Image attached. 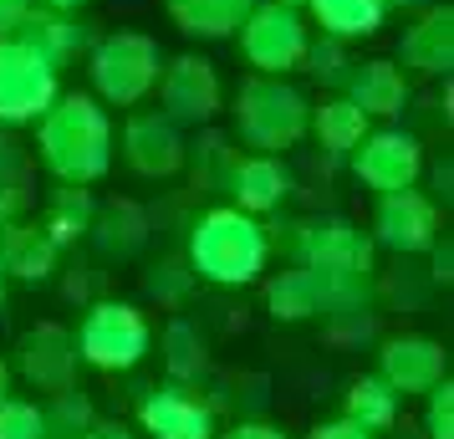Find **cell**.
<instances>
[{
	"label": "cell",
	"instance_id": "d6986e66",
	"mask_svg": "<svg viewBox=\"0 0 454 439\" xmlns=\"http://www.w3.org/2000/svg\"><path fill=\"white\" fill-rule=\"evenodd\" d=\"M225 194L246 215H270V209L286 205L291 174L276 153H250V159H235V169H230V179H225Z\"/></svg>",
	"mask_w": 454,
	"mask_h": 439
},
{
	"label": "cell",
	"instance_id": "60d3db41",
	"mask_svg": "<svg viewBox=\"0 0 454 439\" xmlns=\"http://www.w3.org/2000/svg\"><path fill=\"white\" fill-rule=\"evenodd\" d=\"M429 0H383V11H424Z\"/></svg>",
	"mask_w": 454,
	"mask_h": 439
},
{
	"label": "cell",
	"instance_id": "7bdbcfd3",
	"mask_svg": "<svg viewBox=\"0 0 454 439\" xmlns=\"http://www.w3.org/2000/svg\"><path fill=\"white\" fill-rule=\"evenodd\" d=\"M46 5H51V11H82L87 0H46Z\"/></svg>",
	"mask_w": 454,
	"mask_h": 439
},
{
	"label": "cell",
	"instance_id": "52a82bcc",
	"mask_svg": "<svg viewBox=\"0 0 454 439\" xmlns=\"http://www.w3.org/2000/svg\"><path fill=\"white\" fill-rule=\"evenodd\" d=\"M153 348L148 317L133 302H92L77 327V357L103 368V373H128L138 368Z\"/></svg>",
	"mask_w": 454,
	"mask_h": 439
},
{
	"label": "cell",
	"instance_id": "8fae6325",
	"mask_svg": "<svg viewBox=\"0 0 454 439\" xmlns=\"http://www.w3.org/2000/svg\"><path fill=\"white\" fill-rule=\"evenodd\" d=\"M439 240V205L419 189H388L378 194L372 209V246H383L393 255H419Z\"/></svg>",
	"mask_w": 454,
	"mask_h": 439
},
{
	"label": "cell",
	"instance_id": "ffe728a7",
	"mask_svg": "<svg viewBox=\"0 0 454 439\" xmlns=\"http://www.w3.org/2000/svg\"><path fill=\"white\" fill-rule=\"evenodd\" d=\"M342 87H348L342 98H352L368 118H398L409 107V72L398 62H383V57H372L363 67H348Z\"/></svg>",
	"mask_w": 454,
	"mask_h": 439
},
{
	"label": "cell",
	"instance_id": "d6a6232c",
	"mask_svg": "<svg viewBox=\"0 0 454 439\" xmlns=\"http://www.w3.org/2000/svg\"><path fill=\"white\" fill-rule=\"evenodd\" d=\"M0 439H46L42 404H26V398H0Z\"/></svg>",
	"mask_w": 454,
	"mask_h": 439
},
{
	"label": "cell",
	"instance_id": "9c48e42d",
	"mask_svg": "<svg viewBox=\"0 0 454 439\" xmlns=\"http://www.w3.org/2000/svg\"><path fill=\"white\" fill-rule=\"evenodd\" d=\"M159 113H168L179 128H205L220 118V107H225V82H220V72L209 57H164V72H159Z\"/></svg>",
	"mask_w": 454,
	"mask_h": 439
},
{
	"label": "cell",
	"instance_id": "d590c367",
	"mask_svg": "<svg viewBox=\"0 0 454 439\" xmlns=\"http://www.w3.org/2000/svg\"><path fill=\"white\" fill-rule=\"evenodd\" d=\"M307 439H372L368 429H357L352 419H332V424H317Z\"/></svg>",
	"mask_w": 454,
	"mask_h": 439
},
{
	"label": "cell",
	"instance_id": "4fadbf2b",
	"mask_svg": "<svg viewBox=\"0 0 454 439\" xmlns=\"http://www.w3.org/2000/svg\"><path fill=\"white\" fill-rule=\"evenodd\" d=\"M138 424L153 439H215V404L189 383H153L138 404Z\"/></svg>",
	"mask_w": 454,
	"mask_h": 439
},
{
	"label": "cell",
	"instance_id": "7a4b0ae2",
	"mask_svg": "<svg viewBox=\"0 0 454 439\" xmlns=\"http://www.w3.org/2000/svg\"><path fill=\"white\" fill-rule=\"evenodd\" d=\"M296 266L322 281L327 312H352L372 302V235H363L352 220L296 225Z\"/></svg>",
	"mask_w": 454,
	"mask_h": 439
},
{
	"label": "cell",
	"instance_id": "f6af8a7d",
	"mask_svg": "<svg viewBox=\"0 0 454 439\" xmlns=\"http://www.w3.org/2000/svg\"><path fill=\"white\" fill-rule=\"evenodd\" d=\"M276 5H296V11H301V5H307V0H276Z\"/></svg>",
	"mask_w": 454,
	"mask_h": 439
},
{
	"label": "cell",
	"instance_id": "74e56055",
	"mask_svg": "<svg viewBox=\"0 0 454 439\" xmlns=\"http://www.w3.org/2000/svg\"><path fill=\"white\" fill-rule=\"evenodd\" d=\"M36 0H0V36H11L16 26H21V16L31 11Z\"/></svg>",
	"mask_w": 454,
	"mask_h": 439
},
{
	"label": "cell",
	"instance_id": "30bf717a",
	"mask_svg": "<svg viewBox=\"0 0 454 439\" xmlns=\"http://www.w3.org/2000/svg\"><path fill=\"white\" fill-rule=\"evenodd\" d=\"M357 184L372 194H388V189H409L424 174V144L403 133V128H368L363 144L348 153Z\"/></svg>",
	"mask_w": 454,
	"mask_h": 439
},
{
	"label": "cell",
	"instance_id": "f546056e",
	"mask_svg": "<svg viewBox=\"0 0 454 439\" xmlns=\"http://www.w3.org/2000/svg\"><path fill=\"white\" fill-rule=\"evenodd\" d=\"M98 419L92 409V398L77 388V383H67V388H51V398L42 404V424H46V439H77Z\"/></svg>",
	"mask_w": 454,
	"mask_h": 439
},
{
	"label": "cell",
	"instance_id": "5bb4252c",
	"mask_svg": "<svg viewBox=\"0 0 454 439\" xmlns=\"http://www.w3.org/2000/svg\"><path fill=\"white\" fill-rule=\"evenodd\" d=\"M77 337L57 327V322H36L31 333H21L16 342V368L11 373H21L31 388H67V383H77Z\"/></svg>",
	"mask_w": 454,
	"mask_h": 439
},
{
	"label": "cell",
	"instance_id": "484cf974",
	"mask_svg": "<svg viewBox=\"0 0 454 439\" xmlns=\"http://www.w3.org/2000/svg\"><path fill=\"white\" fill-rule=\"evenodd\" d=\"M398 398L403 394H393L378 373H363V378H352L348 398H342V419H352L357 429H368V435L378 439L398 424Z\"/></svg>",
	"mask_w": 454,
	"mask_h": 439
},
{
	"label": "cell",
	"instance_id": "5b68a950",
	"mask_svg": "<svg viewBox=\"0 0 454 439\" xmlns=\"http://www.w3.org/2000/svg\"><path fill=\"white\" fill-rule=\"evenodd\" d=\"M159 72H164V51L148 31H113L98 36L87 51V77L98 87V103L113 107H138L159 87Z\"/></svg>",
	"mask_w": 454,
	"mask_h": 439
},
{
	"label": "cell",
	"instance_id": "44dd1931",
	"mask_svg": "<svg viewBox=\"0 0 454 439\" xmlns=\"http://www.w3.org/2000/svg\"><path fill=\"white\" fill-rule=\"evenodd\" d=\"M255 0H164L168 21L179 26L194 42H225L240 31V21L250 16Z\"/></svg>",
	"mask_w": 454,
	"mask_h": 439
},
{
	"label": "cell",
	"instance_id": "1f68e13d",
	"mask_svg": "<svg viewBox=\"0 0 454 439\" xmlns=\"http://www.w3.org/2000/svg\"><path fill=\"white\" fill-rule=\"evenodd\" d=\"M194 281H200V276L189 271L184 255H168V261H159V266H153V271L144 276L148 296H159L164 307H179V302H184V296L194 292Z\"/></svg>",
	"mask_w": 454,
	"mask_h": 439
},
{
	"label": "cell",
	"instance_id": "7402d4cb",
	"mask_svg": "<svg viewBox=\"0 0 454 439\" xmlns=\"http://www.w3.org/2000/svg\"><path fill=\"white\" fill-rule=\"evenodd\" d=\"M266 312L276 317V322H311V317H327L322 281H317L307 266L276 271V276L266 281Z\"/></svg>",
	"mask_w": 454,
	"mask_h": 439
},
{
	"label": "cell",
	"instance_id": "83f0119b",
	"mask_svg": "<svg viewBox=\"0 0 454 439\" xmlns=\"http://www.w3.org/2000/svg\"><path fill=\"white\" fill-rule=\"evenodd\" d=\"M164 368H168V383H200V373H205V333L189 322V317H174L164 327Z\"/></svg>",
	"mask_w": 454,
	"mask_h": 439
},
{
	"label": "cell",
	"instance_id": "8d00e7d4",
	"mask_svg": "<svg viewBox=\"0 0 454 439\" xmlns=\"http://www.w3.org/2000/svg\"><path fill=\"white\" fill-rule=\"evenodd\" d=\"M77 439H138V435H133L128 424H118V419H92Z\"/></svg>",
	"mask_w": 454,
	"mask_h": 439
},
{
	"label": "cell",
	"instance_id": "4316f807",
	"mask_svg": "<svg viewBox=\"0 0 454 439\" xmlns=\"http://www.w3.org/2000/svg\"><path fill=\"white\" fill-rule=\"evenodd\" d=\"M87 240H98L107 255H133L138 246L148 240V215L133 200H113L107 209H98L92 215V231H87Z\"/></svg>",
	"mask_w": 454,
	"mask_h": 439
},
{
	"label": "cell",
	"instance_id": "e0dca14e",
	"mask_svg": "<svg viewBox=\"0 0 454 439\" xmlns=\"http://www.w3.org/2000/svg\"><path fill=\"white\" fill-rule=\"evenodd\" d=\"M398 67L419 77H450L454 67V5L429 0L424 11H413V26L398 42Z\"/></svg>",
	"mask_w": 454,
	"mask_h": 439
},
{
	"label": "cell",
	"instance_id": "2e32d148",
	"mask_svg": "<svg viewBox=\"0 0 454 439\" xmlns=\"http://www.w3.org/2000/svg\"><path fill=\"white\" fill-rule=\"evenodd\" d=\"M444 342L434 337H419V333H403V337H388L378 348V378L388 383L393 394H429L434 383L444 378Z\"/></svg>",
	"mask_w": 454,
	"mask_h": 439
},
{
	"label": "cell",
	"instance_id": "ab89813d",
	"mask_svg": "<svg viewBox=\"0 0 454 439\" xmlns=\"http://www.w3.org/2000/svg\"><path fill=\"white\" fill-rule=\"evenodd\" d=\"M429 251H434V276H439V281H450V261H454V251H450V240H444V246H439V240H434V246H429Z\"/></svg>",
	"mask_w": 454,
	"mask_h": 439
},
{
	"label": "cell",
	"instance_id": "9a60e30c",
	"mask_svg": "<svg viewBox=\"0 0 454 439\" xmlns=\"http://www.w3.org/2000/svg\"><path fill=\"white\" fill-rule=\"evenodd\" d=\"M11 36H16L21 46H31V51H36L46 67H57V72H62L67 62L87 57L92 42H98V36H92V26H87L77 11H51V5H42V11L31 5Z\"/></svg>",
	"mask_w": 454,
	"mask_h": 439
},
{
	"label": "cell",
	"instance_id": "b9f144b4",
	"mask_svg": "<svg viewBox=\"0 0 454 439\" xmlns=\"http://www.w3.org/2000/svg\"><path fill=\"white\" fill-rule=\"evenodd\" d=\"M11 383H16V373H11V363L0 357V398H11Z\"/></svg>",
	"mask_w": 454,
	"mask_h": 439
},
{
	"label": "cell",
	"instance_id": "277c9868",
	"mask_svg": "<svg viewBox=\"0 0 454 439\" xmlns=\"http://www.w3.org/2000/svg\"><path fill=\"white\" fill-rule=\"evenodd\" d=\"M230 118H235V138L255 153H286L307 138L311 103L301 87H291L286 77H261L250 72L246 82L230 98Z\"/></svg>",
	"mask_w": 454,
	"mask_h": 439
},
{
	"label": "cell",
	"instance_id": "cb8c5ba5",
	"mask_svg": "<svg viewBox=\"0 0 454 439\" xmlns=\"http://www.w3.org/2000/svg\"><path fill=\"white\" fill-rule=\"evenodd\" d=\"M368 113L352 103V98H327L322 107H311L307 118V133L317 138V144L327 148V153H337V159H348L352 148L363 144V133H368Z\"/></svg>",
	"mask_w": 454,
	"mask_h": 439
},
{
	"label": "cell",
	"instance_id": "603a6c76",
	"mask_svg": "<svg viewBox=\"0 0 454 439\" xmlns=\"http://www.w3.org/2000/svg\"><path fill=\"white\" fill-rule=\"evenodd\" d=\"M301 11H311L322 36H337V42H368L388 21L383 0H307Z\"/></svg>",
	"mask_w": 454,
	"mask_h": 439
},
{
	"label": "cell",
	"instance_id": "6da1fadb",
	"mask_svg": "<svg viewBox=\"0 0 454 439\" xmlns=\"http://www.w3.org/2000/svg\"><path fill=\"white\" fill-rule=\"evenodd\" d=\"M113 118L92 92H57V103L36 118V159L57 184H98L113 169Z\"/></svg>",
	"mask_w": 454,
	"mask_h": 439
},
{
	"label": "cell",
	"instance_id": "8992f818",
	"mask_svg": "<svg viewBox=\"0 0 454 439\" xmlns=\"http://www.w3.org/2000/svg\"><path fill=\"white\" fill-rule=\"evenodd\" d=\"M235 36H240V57H246L250 72H261V77H286V72H301L311 26L296 5L255 0Z\"/></svg>",
	"mask_w": 454,
	"mask_h": 439
},
{
	"label": "cell",
	"instance_id": "ac0fdd59",
	"mask_svg": "<svg viewBox=\"0 0 454 439\" xmlns=\"http://www.w3.org/2000/svg\"><path fill=\"white\" fill-rule=\"evenodd\" d=\"M57 255L62 246L51 240V235L36 225V220H11V225H0V266L11 281H31V286H42L57 276Z\"/></svg>",
	"mask_w": 454,
	"mask_h": 439
},
{
	"label": "cell",
	"instance_id": "e575fe53",
	"mask_svg": "<svg viewBox=\"0 0 454 439\" xmlns=\"http://www.w3.org/2000/svg\"><path fill=\"white\" fill-rule=\"evenodd\" d=\"M26 179H31V159H26L21 138H11V133L0 128V194L26 189Z\"/></svg>",
	"mask_w": 454,
	"mask_h": 439
},
{
	"label": "cell",
	"instance_id": "d4e9b609",
	"mask_svg": "<svg viewBox=\"0 0 454 439\" xmlns=\"http://www.w3.org/2000/svg\"><path fill=\"white\" fill-rule=\"evenodd\" d=\"M92 215H98V200H92V189L87 184H62L51 189V200L42 205V225L57 246H77V240H87V231H92Z\"/></svg>",
	"mask_w": 454,
	"mask_h": 439
},
{
	"label": "cell",
	"instance_id": "3957f363",
	"mask_svg": "<svg viewBox=\"0 0 454 439\" xmlns=\"http://www.w3.org/2000/svg\"><path fill=\"white\" fill-rule=\"evenodd\" d=\"M189 271L215 286H250L261 281L270 261V235L266 225L235 205H215L189 225Z\"/></svg>",
	"mask_w": 454,
	"mask_h": 439
},
{
	"label": "cell",
	"instance_id": "4dcf8cb0",
	"mask_svg": "<svg viewBox=\"0 0 454 439\" xmlns=\"http://www.w3.org/2000/svg\"><path fill=\"white\" fill-rule=\"evenodd\" d=\"M348 46L352 42H337V36H322V42H307V57H301V72H311L322 87H342L348 77Z\"/></svg>",
	"mask_w": 454,
	"mask_h": 439
},
{
	"label": "cell",
	"instance_id": "836d02e7",
	"mask_svg": "<svg viewBox=\"0 0 454 439\" xmlns=\"http://www.w3.org/2000/svg\"><path fill=\"white\" fill-rule=\"evenodd\" d=\"M424 439H454V383L450 373L429 388V409H424Z\"/></svg>",
	"mask_w": 454,
	"mask_h": 439
},
{
	"label": "cell",
	"instance_id": "ee69618b",
	"mask_svg": "<svg viewBox=\"0 0 454 439\" xmlns=\"http://www.w3.org/2000/svg\"><path fill=\"white\" fill-rule=\"evenodd\" d=\"M5 281H11V276H5V266H0V307H5Z\"/></svg>",
	"mask_w": 454,
	"mask_h": 439
},
{
	"label": "cell",
	"instance_id": "7c38bea8",
	"mask_svg": "<svg viewBox=\"0 0 454 439\" xmlns=\"http://www.w3.org/2000/svg\"><path fill=\"white\" fill-rule=\"evenodd\" d=\"M184 128L159 107H133L123 123V164L144 179H174L184 169Z\"/></svg>",
	"mask_w": 454,
	"mask_h": 439
},
{
	"label": "cell",
	"instance_id": "ba28073f",
	"mask_svg": "<svg viewBox=\"0 0 454 439\" xmlns=\"http://www.w3.org/2000/svg\"><path fill=\"white\" fill-rule=\"evenodd\" d=\"M62 92V72L46 67L31 46L0 36V128L36 123Z\"/></svg>",
	"mask_w": 454,
	"mask_h": 439
},
{
	"label": "cell",
	"instance_id": "f1b7e54d",
	"mask_svg": "<svg viewBox=\"0 0 454 439\" xmlns=\"http://www.w3.org/2000/svg\"><path fill=\"white\" fill-rule=\"evenodd\" d=\"M235 148H230L225 133H205L194 148H184V164H189V179L194 189H205V194H225V179L230 169H235Z\"/></svg>",
	"mask_w": 454,
	"mask_h": 439
},
{
	"label": "cell",
	"instance_id": "f35d334b",
	"mask_svg": "<svg viewBox=\"0 0 454 439\" xmlns=\"http://www.w3.org/2000/svg\"><path fill=\"white\" fill-rule=\"evenodd\" d=\"M215 439H286L276 424H235V429H225V435H215Z\"/></svg>",
	"mask_w": 454,
	"mask_h": 439
}]
</instances>
